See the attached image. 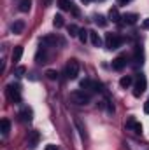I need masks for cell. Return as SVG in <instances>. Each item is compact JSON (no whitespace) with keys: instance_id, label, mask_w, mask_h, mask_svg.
<instances>
[{"instance_id":"ac0fdd59","label":"cell","mask_w":149,"mask_h":150,"mask_svg":"<svg viewBox=\"0 0 149 150\" xmlns=\"http://www.w3.org/2000/svg\"><path fill=\"white\" fill-rule=\"evenodd\" d=\"M21 56H23V47H21V45H16L14 51H12V61L18 63V61L21 59Z\"/></svg>"},{"instance_id":"5bb4252c","label":"cell","mask_w":149,"mask_h":150,"mask_svg":"<svg viewBox=\"0 0 149 150\" xmlns=\"http://www.w3.org/2000/svg\"><path fill=\"white\" fill-rule=\"evenodd\" d=\"M142 59H144V54H142V49H140V47L137 45V47H135V54H133V65H135V67H139V65H142V63H144Z\"/></svg>"},{"instance_id":"52a82bcc","label":"cell","mask_w":149,"mask_h":150,"mask_svg":"<svg viewBox=\"0 0 149 150\" xmlns=\"http://www.w3.org/2000/svg\"><path fill=\"white\" fill-rule=\"evenodd\" d=\"M121 44H123V38L119 37L117 33H107V35H105V47H107L109 51L117 49Z\"/></svg>"},{"instance_id":"ffe728a7","label":"cell","mask_w":149,"mask_h":150,"mask_svg":"<svg viewBox=\"0 0 149 150\" xmlns=\"http://www.w3.org/2000/svg\"><path fill=\"white\" fill-rule=\"evenodd\" d=\"M30 7H32V0H19V4H18V9L21 12H28Z\"/></svg>"},{"instance_id":"44dd1931","label":"cell","mask_w":149,"mask_h":150,"mask_svg":"<svg viewBox=\"0 0 149 150\" xmlns=\"http://www.w3.org/2000/svg\"><path fill=\"white\" fill-rule=\"evenodd\" d=\"M0 126H2V136H7L9 131H11V122H9V119H2Z\"/></svg>"},{"instance_id":"83f0119b","label":"cell","mask_w":149,"mask_h":150,"mask_svg":"<svg viewBox=\"0 0 149 150\" xmlns=\"http://www.w3.org/2000/svg\"><path fill=\"white\" fill-rule=\"evenodd\" d=\"M77 37H79V40H81V42H82V44H84V42H86V40H88V37H90V32H88V30H81V32H79V35H77Z\"/></svg>"},{"instance_id":"d6986e66","label":"cell","mask_w":149,"mask_h":150,"mask_svg":"<svg viewBox=\"0 0 149 150\" xmlns=\"http://www.w3.org/2000/svg\"><path fill=\"white\" fill-rule=\"evenodd\" d=\"M90 40H91V44L95 47H100L102 45V38H100V35L97 32H90Z\"/></svg>"},{"instance_id":"836d02e7","label":"cell","mask_w":149,"mask_h":150,"mask_svg":"<svg viewBox=\"0 0 149 150\" xmlns=\"http://www.w3.org/2000/svg\"><path fill=\"white\" fill-rule=\"evenodd\" d=\"M144 112H146V113H149V98H148V101L144 103Z\"/></svg>"},{"instance_id":"4dcf8cb0","label":"cell","mask_w":149,"mask_h":150,"mask_svg":"<svg viewBox=\"0 0 149 150\" xmlns=\"http://www.w3.org/2000/svg\"><path fill=\"white\" fill-rule=\"evenodd\" d=\"M130 2H132V0H116V4H117V5H128Z\"/></svg>"},{"instance_id":"f1b7e54d","label":"cell","mask_w":149,"mask_h":150,"mask_svg":"<svg viewBox=\"0 0 149 150\" xmlns=\"http://www.w3.org/2000/svg\"><path fill=\"white\" fill-rule=\"evenodd\" d=\"M46 75H47V79H51V80H56V79H58V72H56V70H47Z\"/></svg>"},{"instance_id":"7a4b0ae2","label":"cell","mask_w":149,"mask_h":150,"mask_svg":"<svg viewBox=\"0 0 149 150\" xmlns=\"http://www.w3.org/2000/svg\"><path fill=\"white\" fill-rule=\"evenodd\" d=\"M5 94L12 103H21V87H19V84H9L7 89H5Z\"/></svg>"},{"instance_id":"cb8c5ba5","label":"cell","mask_w":149,"mask_h":150,"mask_svg":"<svg viewBox=\"0 0 149 150\" xmlns=\"http://www.w3.org/2000/svg\"><path fill=\"white\" fill-rule=\"evenodd\" d=\"M95 23H97L98 26H105V25H107V19H105V16L97 14V16H95Z\"/></svg>"},{"instance_id":"5b68a950","label":"cell","mask_w":149,"mask_h":150,"mask_svg":"<svg viewBox=\"0 0 149 150\" xmlns=\"http://www.w3.org/2000/svg\"><path fill=\"white\" fill-rule=\"evenodd\" d=\"M148 89V79H146V75H139L137 79H135V84H133V96H140L144 91Z\"/></svg>"},{"instance_id":"8fae6325","label":"cell","mask_w":149,"mask_h":150,"mask_svg":"<svg viewBox=\"0 0 149 150\" xmlns=\"http://www.w3.org/2000/svg\"><path fill=\"white\" fill-rule=\"evenodd\" d=\"M39 140H40V134H39V131H32V133L28 134V147L34 150V149L39 145Z\"/></svg>"},{"instance_id":"7402d4cb","label":"cell","mask_w":149,"mask_h":150,"mask_svg":"<svg viewBox=\"0 0 149 150\" xmlns=\"http://www.w3.org/2000/svg\"><path fill=\"white\" fill-rule=\"evenodd\" d=\"M72 5H74V4H72L70 0H58V7H60L62 11H70Z\"/></svg>"},{"instance_id":"7c38bea8","label":"cell","mask_w":149,"mask_h":150,"mask_svg":"<svg viewBox=\"0 0 149 150\" xmlns=\"http://www.w3.org/2000/svg\"><path fill=\"white\" fill-rule=\"evenodd\" d=\"M121 19H123V23H125V25H135V23H137V19H139V16H137L135 12H126V14H123V16H121Z\"/></svg>"},{"instance_id":"6da1fadb","label":"cell","mask_w":149,"mask_h":150,"mask_svg":"<svg viewBox=\"0 0 149 150\" xmlns=\"http://www.w3.org/2000/svg\"><path fill=\"white\" fill-rule=\"evenodd\" d=\"M70 101L75 103V105H79V107L88 105V103L91 101V93H88V91H84V89H77L74 93H70Z\"/></svg>"},{"instance_id":"e0dca14e","label":"cell","mask_w":149,"mask_h":150,"mask_svg":"<svg viewBox=\"0 0 149 150\" xmlns=\"http://www.w3.org/2000/svg\"><path fill=\"white\" fill-rule=\"evenodd\" d=\"M109 19H111L112 23H121V14H119L117 7H112L111 11H109Z\"/></svg>"},{"instance_id":"8992f818","label":"cell","mask_w":149,"mask_h":150,"mask_svg":"<svg viewBox=\"0 0 149 150\" xmlns=\"http://www.w3.org/2000/svg\"><path fill=\"white\" fill-rule=\"evenodd\" d=\"M81 89H84L88 93H100L102 84H98L97 80H91V79H84V80H81Z\"/></svg>"},{"instance_id":"d6a6232c","label":"cell","mask_w":149,"mask_h":150,"mask_svg":"<svg viewBox=\"0 0 149 150\" xmlns=\"http://www.w3.org/2000/svg\"><path fill=\"white\" fill-rule=\"evenodd\" d=\"M46 150H60V147H56V145H47Z\"/></svg>"},{"instance_id":"4316f807","label":"cell","mask_w":149,"mask_h":150,"mask_svg":"<svg viewBox=\"0 0 149 150\" xmlns=\"http://www.w3.org/2000/svg\"><path fill=\"white\" fill-rule=\"evenodd\" d=\"M25 74H27V68H25V67H16V68H14V75H16L18 79H21Z\"/></svg>"},{"instance_id":"1f68e13d","label":"cell","mask_w":149,"mask_h":150,"mask_svg":"<svg viewBox=\"0 0 149 150\" xmlns=\"http://www.w3.org/2000/svg\"><path fill=\"white\" fill-rule=\"evenodd\" d=\"M142 28L149 30V19H144V21H142Z\"/></svg>"},{"instance_id":"ba28073f","label":"cell","mask_w":149,"mask_h":150,"mask_svg":"<svg viewBox=\"0 0 149 150\" xmlns=\"http://www.w3.org/2000/svg\"><path fill=\"white\" fill-rule=\"evenodd\" d=\"M125 145L128 150H149V143H140V142H135L132 138H128L125 142Z\"/></svg>"},{"instance_id":"d4e9b609","label":"cell","mask_w":149,"mask_h":150,"mask_svg":"<svg viewBox=\"0 0 149 150\" xmlns=\"http://www.w3.org/2000/svg\"><path fill=\"white\" fill-rule=\"evenodd\" d=\"M79 32H81V28H79L77 25H70V26H69V35H70V37H77Z\"/></svg>"},{"instance_id":"f546056e","label":"cell","mask_w":149,"mask_h":150,"mask_svg":"<svg viewBox=\"0 0 149 150\" xmlns=\"http://www.w3.org/2000/svg\"><path fill=\"white\" fill-rule=\"evenodd\" d=\"M70 12H72V14H74L75 18H77V16H79V14H81V12H79V9H77V7H75V5H72V9H70Z\"/></svg>"},{"instance_id":"4fadbf2b","label":"cell","mask_w":149,"mask_h":150,"mask_svg":"<svg viewBox=\"0 0 149 150\" xmlns=\"http://www.w3.org/2000/svg\"><path fill=\"white\" fill-rule=\"evenodd\" d=\"M23 30H25V21L23 19H16L14 23H12V26H11V32L12 33H23Z\"/></svg>"},{"instance_id":"30bf717a","label":"cell","mask_w":149,"mask_h":150,"mask_svg":"<svg viewBox=\"0 0 149 150\" xmlns=\"http://www.w3.org/2000/svg\"><path fill=\"white\" fill-rule=\"evenodd\" d=\"M19 119H21L23 122H32V119H34V110H32L30 107H23L21 112H19Z\"/></svg>"},{"instance_id":"484cf974","label":"cell","mask_w":149,"mask_h":150,"mask_svg":"<svg viewBox=\"0 0 149 150\" xmlns=\"http://www.w3.org/2000/svg\"><path fill=\"white\" fill-rule=\"evenodd\" d=\"M74 122H75V126H77V129H79V133H81V136L84 138V136H86V127L82 126V122H81L79 119H75Z\"/></svg>"},{"instance_id":"603a6c76","label":"cell","mask_w":149,"mask_h":150,"mask_svg":"<svg viewBox=\"0 0 149 150\" xmlns=\"http://www.w3.org/2000/svg\"><path fill=\"white\" fill-rule=\"evenodd\" d=\"M53 25H54L56 28H62V26L65 25V21H63V16H62V14H56V16H54V19H53Z\"/></svg>"},{"instance_id":"9a60e30c","label":"cell","mask_w":149,"mask_h":150,"mask_svg":"<svg viewBox=\"0 0 149 150\" xmlns=\"http://www.w3.org/2000/svg\"><path fill=\"white\" fill-rule=\"evenodd\" d=\"M37 59L39 63H46V59H47V47L46 45H40L39 47V51H37Z\"/></svg>"},{"instance_id":"2e32d148","label":"cell","mask_w":149,"mask_h":150,"mask_svg":"<svg viewBox=\"0 0 149 150\" xmlns=\"http://www.w3.org/2000/svg\"><path fill=\"white\" fill-rule=\"evenodd\" d=\"M132 84H133V77H132V75H125V77L119 79V86H121L123 89H128Z\"/></svg>"},{"instance_id":"277c9868","label":"cell","mask_w":149,"mask_h":150,"mask_svg":"<svg viewBox=\"0 0 149 150\" xmlns=\"http://www.w3.org/2000/svg\"><path fill=\"white\" fill-rule=\"evenodd\" d=\"M125 127H126V131H130L132 134H137V136H140V134H142V131H144L142 124H140V122H139L135 117H130V119L126 120Z\"/></svg>"},{"instance_id":"3957f363","label":"cell","mask_w":149,"mask_h":150,"mask_svg":"<svg viewBox=\"0 0 149 150\" xmlns=\"http://www.w3.org/2000/svg\"><path fill=\"white\" fill-rule=\"evenodd\" d=\"M79 61L77 59H70L67 65H65V77L67 79H70V80H74V79H77V75H79Z\"/></svg>"},{"instance_id":"9c48e42d","label":"cell","mask_w":149,"mask_h":150,"mask_svg":"<svg viewBox=\"0 0 149 150\" xmlns=\"http://www.w3.org/2000/svg\"><path fill=\"white\" fill-rule=\"evenodd\" d=\"M126 65H128L126 56H117L116 59H112V70H116V72H121Z\"/></svg>"},{"instance_id":"e575fe53","label":"cell","mask_w":149,"mask_h":150,"mask_svg":"<svg viewBox=\"0 0 149 150\" xmlns=\"http://www.w3.org/2000/svg\"><path fill=\"white\" fill-rule=\"evenodd\" d=\"M82 2H91V0H82Z\"/></svg>"}]
</instances>
